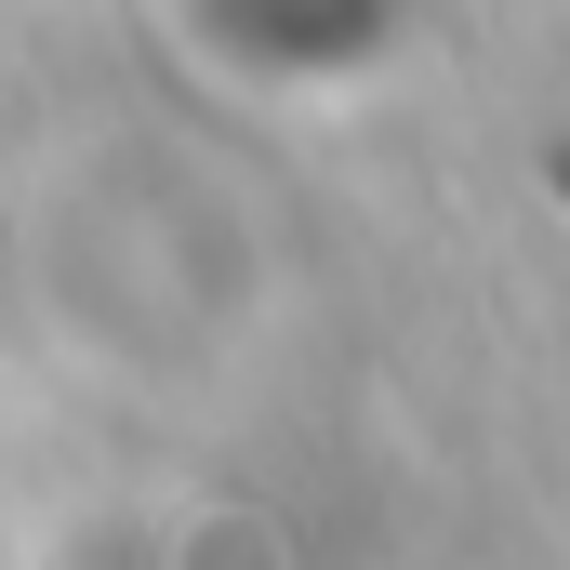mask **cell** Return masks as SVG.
I'll return each instance as SVG.
<instances>
[{
	"label": "cell",
	"instance_id": "cell-1",
	"mask_svg": "<svg viewBox=\"0 0 570 570\" xmlns=\"http://www.w3.org/2000/svg\"><path fill=\"white\" fill-rule=\"evenodd\" d=\"M544 173H558V199H570V146H558V159H544Z\"/></svg>",
	"mask_w": 570,
	"mask_h": 570
}]
</instances>
